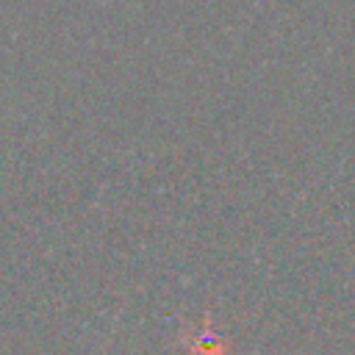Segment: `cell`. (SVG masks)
Segmentation results:
<instances>
[{
	"instance_id": "cell-1",
	"label": "cell",
	"mask_w": 355,
	"mask_h": 355,
	"mask_svg": "<svg viewBox=\"0 0 355 355\" xmlns=\"http://www.w3.org/2000/svg\"><path fill=\"white\" fill-rule=\"evenodd\" d=\"M189 355H222V344H219V338H216L214 333L202 330V333L194 338Z\"/></svg>"
}]
</instances>
